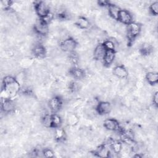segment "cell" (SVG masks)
I'll list each match as a JSON object with an SVG mask.
<instances>
[{
	"instance_id": "6da1fadb",
	"label": "cell",
	"mask_w": 158,
	"mask_h": 158,
	"mask_svg": "<svg viewBox=\"0 0 158 158\" xmlns=\"http://www.w3.org/2000/svg\"><path fill=\"white\" fill-rule=\"evenodd\" d=\"M3 90L11 98L15 96L20 89V84L15 77L10 75L6 76L2 81Z\"/></svg>"
},
{
	"instance_id": "7a4b0ae2",
	"label": "cell",
	"mask_w": 158,
	"mask_h": 158,
	"mask_svg": "<svg viewBox=\"0 0 158 158\" xmlns=\"http://www.w3.org/2000/svg\"><path fill=\"white\" fill-rule=\"evenodd\" d=\"M126 31L128 40H133L140 34L141 31V25L137 22H132L128 25Z\"/></svg>"
},
{
	"instance_id": "3957f363",
	"label": "cell",
	"mask_w": 158,
	"mask_h": 158,
	"mask_svg": "<svg viewBox=\"0 0 158 158\" xmlns=\"http://www.w3.org/2000/svg\"><path fill=\"white\" fill-rule=\"evenodd\" d=\"M35 10L41 19L43 18L50 12L49 5L44 1H38L35 4Z\"/></svg>"
},
{
	"instance_id": "277c9868",
	"label": "cell",
	"mask_w": 158,
	"mask_h": 158,
	"mask_svg": "<svg viewBox=\"0 0 158 158\" xmlns=\"http://www.w3.org/2000/svg\"><path fill=\"white\" fill-rule=\"evenodd\" d=\"M77 46V41L72 38H67V39L62 41L60 44V49L64 52H72L74 51Z\"/></svg>"
},
{
	"instance_id": "5b68a950",
	"label": "cell",
	"mask_w": 158,
	"mask_h": 158,
	"mask_svg": "<svg viewBox=\"0 0 158 158\" xmlns=\"http://www.w3.org/2000/svg\"><path fill=\"white\" fill-rule=\"evenodd\" d=\"M112 110V106L107 101H100L96 107V111L99 115L109 114Z\"/></svg>"
},
{
	"instance_id": "8992f818",
	"label": "cell",
	"mask_w": 158,
	"mask_h": 158,
	"mask_svg": "<svg viewBox=\"0 0 158 158\" xmlns=\"http://www.w3.org/2000/svg\"><path fill=\"white\" fill-rule=\"evenodd\" d=\"M35 31L40 36H45L48 33V25L44 23L41 19L36 20L34 25Z\"/></svg>"
},
{
	"instance_id": "52a82bcc",
	"label": "cell",
	"mask_w": 158,
	"mask_h": 158,
	"mask_svg": "<svg viewBox=\"0 0 158 158\" xmlns=\"http://www.w3.org/2000/svg\"><path fill=\"white\" fill-rule=\"evenodd\" d=\"M49 108L53 113H56L61 109L62 106V99L58 96H54L51 98L48 102Z\"/></svg>"
},
{
	"instance_id": "ba28073f",
	"label": "cell",
	"mask_w": 158,
	"mask_h": 158,
	"mask_svg": "<svg viewBox=\"0 0 158 158\" xmlns=\"http://www.w3.org/2000/svg\"><path fill=\"white\" fill-rule=\"evenodd\" d=\"M133 17L130 12L127 10H120L118 16V20L123 25H128L132 22Z\"/></svg>"
},
{
	"instance_id": "9c48e42d",
	"label": "cell",
	"mask_w": 158,
	"mask_h": 158,
	"mask_svg": "<svg viewBox=\"0 0 158 158\" xmlns=\"http://www.w3.org/2000/svg\"><path fill=\"white\" fill-rule=\"evenodd\" d=\"M113 74L115 77L120 79H126L128 76L127 69L122 65H118L114 68Z\"/></svg>"
},
{
	"instance_id": "30bf717a",
	"label": "cell",
	"mask_w": 158,
	"mask_h": 158,
	"mask_svg": "<svg viewBox=\"0 0 158 158\" xmlns=\"http://www.w3.org/2000/svg\"><path fill=\"white\" fill-rule=\"evenodd\" d=\"M104 127L109 131H118L120 129L118 122L114 118H107L104 122Z\"/></svg>"
},
{
	"instance_id": "8fae6325",
	"label": "cell",
	"mask_w": 158,
	"mask_h": 158,
	"mask_svg": "<svg viewBox=\"0 0 158 158\" xmlns=\"http://www.w3.org/2000/svg\"><path fill=\"white\" fill-rule=\"evenodd\" d=\"M15 104L9 98L2 99L1 101V110L4 113H10L14 110Z\"/></svg>"
},
{
	"instance_id": "7c38bea8",
	"label": "cell",
	"mask_w": 158,
	"mask_h": 158,
	"mask_svg": "<svg viewBox=\"0 0 158 158\" xmlns=\"http://www.w3.org/2000/svg\"><path fill=\"white\" fill-rule=\"evenodd\" d=\"M32 52L34 56L38 58H43L46 54V48L43 44L40 43L36 44L33 46Z\"/></svg>"
},
{
	"instance_id": "4fadbf2b",
	"label": "cell",
	"mask_w": 158,
	"mask_h": 158,
	"mask_svg": "<svg viewBox=\"0 0 158 158\" xmlns=\"http://www.w3.org/2000/svg\"><path fill=\"white\" fill-rule=\"evenodd\" d=\"M106 49L104 48L102 44H98L94 49L93 57L97 60L103 59V57L106 54Z\"/></svg>"
},
{
	"instance_id": "5bb4252c",
	"label": "cell",
	"mask_w": 158,
	"mask_h": 158,
	"mask_svg": "<svg viewBox=\"0 0 158 158\" xmlns=\"http://www.w3.org/2000/svg\"><path fill=\"white\" fill-rule=\"evenodd\" d=\"M115 51L107 50L103 57V64L106 66L110 65L115 60Z\"/></svg>"
},
{
	"instance_id": "9a60e30c",
	"label": "cell",
	"mask_w": 158,
	"mask_h": 158,
	"mask_svg": "<svg viewBox=\"0 0 158 158\" xmlns=\"http://www.w3.org/2000/svg\"><path fill=\"white\" fill-rule=\"evenodd\" d=\"M108 7V12L110 17L114 20H118V16L120 11V9L118 6L114 4H110Z\"/></svg>"
},
{
	"instance_id": "2e32d148",
	"label": "cell",
	"mask_w": 158,
	"mask_h": 158,
	"mask_svg": "<svg viewBox=\"0 0 158 158\" xmlns=\"http://www.w3.org/2000/svg\"><path fill=\"white\" fill-rule=\"evenodd\" d=\"M77 26L81 29H87L90 25L89 21L85 17L80 16L76 21Z\"/></svg>"
},
{
	"instance_id": "e0dca14e",
	"label": "cell",
	"mask_w": 158,
	"mask_h": 158,
	"mask_svg": "<svg viewBox=\"0 0 158 158\" xmlns=\"http://www.w3.org/2000/svg\"><path fill=\"white\" fill-rule=\"evenodd\" d=\"M70 73L74 78L77 79H82L85 76L84 70L79 67H73L70 69Z\"/></svg>"
},
{
	"instance_id": "ac0fdd59",
	"label": "cell",
	"mask_w": 158,
	"mask_h": 158,
	"mask_svg": "<svg viewBox=\"0 0 158 158\" xmlns=\"http://www.w3.org/2000/svg\"><path fill=\"white\" fill-rule=\"evenodd\" d=\"M146 79L150 85L157 84L158 81V74L157 72H149L146 73Z\"/></svg>"
},
{
	"instance_id": "d6986e66",
	"label": "cell",
	"mask_w": 158,
	"mask_h": 158,
	"mask_svg": "<svg viewBox=\"0 0 158 158\" xmlns=\"http://www.w3.org/2000/svg\"><path fill=\"white\" fill-rule=\"evenodd\" d=\"M95 154L100 157H108L110 155V151L106 146H101L95 151Z\"/></svg>"
},
{
	"instance_id": "ffe728a7",
	"label": "cell",
	"mask_w": 158,
	"mask_h": 158,
	"mask_svg": "<svg viewBox=\"0 0 158 158\" xmlns=\"http://www.w3.org/2000/svg\"><path fill=\"white\" fill-rule=\"evenodd\" d=\"M62 124V118L61 117L56 114H53L51 115V127L57 128H59Z\"/></svg>"
},
{
	"instance_id": "44dd1931",
	"label": "cell",
	"mask_w": 158,
	"mask_h": 158,
	"mask_svg": "<svg viewBox=\"0 0 158 158\" xmlns=\"http://www.w3.org/2000/svg\"><path fill=\"white\" fill-rule=\"evenodd\" d=\"M67 122L69 125L71 127H74L78 124L79 122V117L75 114H70L67 117Z\"/></svg>"
},
{
	"instance_id": "7402d4cb",
	"label": "cell",
	"mask_w": 158,
	"mask_h": 158,
	"mask_svg": "<svg viewBox=\"0 0 158 158\" xmlns=\"http://www.w3.org/2000/svg\"><path fill=\"white\" fill-rule=\"evenodd\" d=\"M66 133L65 131L63 128H57L55 132H54V138L56 140L60 141H62L65 138Z\"/></svg>"
},
{
	"instance_id": "603a6c76",
	"label": "cell",
	"mask_w": 158,
	"mask_h": 158,
	"mask_svg": "<svg viewBox=\"0 0 158 158\" xmlns=\"http://www.w3.org/2000/svg\"><path fill=\"white\" fill-rule=\"evenodd\" d=\"M102 45L104 46V47L106 49V51L107 50H109V51H115V47H116L115 43L113 41H112L111 40H105L103 42Z\"/></svg>"
},
{
	"instance_id": "cb8c5ba5",
	"label": "cell",
	"mask_w": 158,
	"mask_h": 158,
	"mask_svg": "<svg viewBox=\"0 0 158 158\" xmlns=\"http://www.w3.org/2000/svg\"><path fill=\"white\" fill-rule=\"evenodd\" d=\"M111 148L115 154L120 153L122 148V144L118 141H114L111 144Z\"/></svg>"
},
{
	"instance_id": "d4e9b609",
	"label": "cell",
	"mask_w": 158,
	"mask_h": 158,
	"mask_svg": "<svg viewBox=\"0 0 158 158\" xmlns=\"http://www.w3.org/2000/svg\"><path fill=\"white\" fill-rule=\"evenodd\" d=\"M42 123L46 128L51 127V115L44 114L42 118Z\"/></svg>"
},
{
	"instance_id": "484cf974",
	"label": "cell",
	"mask_w": 158,
	"mask_h": 158,
	"mask_svg": "<svg viewBox=\"0 0 158 158\" xmlns=\"http://www.w3.org/2000/svg\"><path fill=\"white\" fill-rule=\"evenodd\" d=\"M20 66L23 68H28L31 64H33V61L30 58H24L22 59L20 62Z\"/></svg>"
},
{
	"instance_id": "4316f807",
	"label": "cell",
	"mask_w": 158,
	"mask_h": 158,
	"mask_svg": "<svg viewBox=\"0 0 158 158\" xmlns=\"http://www.w3.org/2000/svg\"><path fill=\"white\" fill-rule=\"evenodd\" d=\"M149 11L153 15H157L158 13V2H153L149 6Z\"/></svg>"
},
{
	"instance_id": "83f0119b",
	"label": "cell",
	"mask_w": 158,
	"mask_h": 158,
	"mask_svg": "<svg viewBox=\"0 0 158 158\" xmlns=\"http://www.w3.org/2000/svg\"><path fill=\"white\" fill-rule=\"evenodd\" d=\"M1 8L5 10H9L13 4V2L11 1H1Z\"/></svg>"
},
{
	"instance_id": "f1b7e54d",
	"label": "cell",
	"mask_w": 158,
	"mask_h": 158,
	"mask_svg": "<svg viewBox=\"0 0 158 158\" xmlns=\"http://www.w3.org/2000/svg\"><path fill=\"white\" fill-rule=\"evenodd\" d=\"M53 17H54L53 14H52V13L49 12L46 16H45V17H43V18H41V20L44 23L48 25V24L52 21V20L53 19Z\"/></svg>"
},
{
	"instance_id": "f546056e",
	"label": "cell",
	"mask_w": 158,
	"mask_h": 158,
	"mask_svg": "<svg viewBox=\"0 0 158 158\" xmlns=\"http://www.w3.org/2000/svg\"><path fill=\"white\" fill-rule=\"evenodd\" d=\"M43 156L46 157H53L54 156V152L49 148L44 149L43 151Z\"/></svg>"
},
{
	"instance_id": "4dcf8cb0",
	"label": "cell",
	"mask_w": 158,
	"mask_h": 158,
	"mask_svg": "<svg viewBox=\"0 0 158 158\" xmlns=\"http://www.w3.org/2000/svg\"><path fill=\"white\" fill-rule=\"evenodd\" d=\"M152 103L156 107L157 106V103H158V93H157V91H156L153 94Z\"/></svg>"
},
{
	"instance_id": "1f68e13d",
	"label": "cell",
	"mask_w": 158,
	"mask_h": 158,
	"mask_svg": "<svg viewBox=\"0 0 158 158\" xmlns=\"http://www.w3.org/2000/svg\"><path fill=\"white\" fill-rule=\"evenodd\" d=\"M98 4L100 6H102V7H105V6H109V5L110 4L109 2V1H103V0H101V1H98L97 2Z\"/></svg>"
}]
</instances>
